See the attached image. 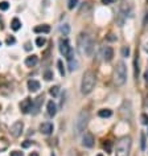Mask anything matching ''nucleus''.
I'll return each instance as SVG.
<instances>
[{
    "instance_id": "obj_1",
    "label": "nucleus",
    "mask_w": 148,
    "mask_h": 156,
    "mask_svg": "<svg viewBox=\"0 0 148 156\" xmlns=\"http://www.w3.org/2000/svg\"><path fill=\"white\" fill-rule=\"evenodd\" d=\"M94 50V41L86 33H81L78 36V52L82 56H87V57H91Z\"/></svg>"
},
{
    "instance_id": "obj_2",
    "label": "nucleus",
    "mask_w": 148,
    "mask_h": 156,
    "mask_svg": "<svg viewBox=\"0 0 148 156\" xmlns=\"http://www.w3.org/2000/svg\"><path fill=\"white\" fill-rule=\"evenodd\" d=\"M95 82H96V77L95 73L91 70H87L85 72L83 77H82V82H81V93L85 95L90 94L95 87Z\"/></svg>"
},
{
    "instance_id": "obj_3",
    "label": "nucleus",
    "mask_w": 148,
    "mask_h": 156,
    "mask_svg": "<svg viewBox=\"0 0 148 156\" xmlns=\"http://www.w3.org/2000/svg\"><path fill=\"white\" fill-rule=\"evenodd\" d=\"M127 81V67L123 61H119L114 70V83L116 86H123Z\"/></svg>"
},
{
    "instance_id": "obj_4",
    "label": "nucleus",
    "mask_w": 148,
    "mask_h": 156,
    "mask_svg": "<svg viewBox=\"0 0 148 156\" xmlns=\"http://www.w3.org/2000/svg\"><path fill=\"white\" fill-rule=\"evenodd\" d=\"M89 119H90V115H89V111H87V110H82V111L78 114L75 124H74V128H75L77 135L85 132V130H86V127H87V123H89Z\"/></svg>"
},
{
    "instance_id": "obj_5",
    "label": "nucleus",
    "mask_w": 148,
    "mask_h": 156,
    "mask_svg": "<svg viewBox=\"0 0 148 156\" xmlns=\"http://www.w3.org/2000/svg\"><path fill=\"white\" fill-rule=\"evenodd\" d=\"M130 149H131V138L124 136L119 139L118 144H116L115 156H130Z\"/></svg>"
},
{
    "instance_id": "obj_6",
    "label": "nucleus",
    "mask_w": 148,
    "mask_h": 156,
    "mask_svg": "<svg viewBox=\"0 0 148 156\" xmlns=\"http://www.w3.org/2000/svg\"><path fill=\"white\" fill-rule=\"evenodd\" d=\"M58 49H59V53H61L67 61L73 59V48L70 46V42L67 38L62 37L58 40Z\"/></svg>"
},
{
    "instance_id": "obj_7",
    "label": "nucleus",
    "mask_w": 148,
    "mask_h": 156,
    "mask_svg": "<svg viewBox=\"0 0 148 156\" xmlns=\"http://www.w3.org/2000/svg\"><path fill=\"white\" fill-rule=\"evenodd\" d=\"M22 130H24V123H22L21 120H17L11 126L9 132H11V135H12L13 138H19L20 135L22 134Z\"/></svg>"
},
{
    "instance_id": "obj_8",
    "label": "nucleus",
    "mask_w": 148,
    "mask_h": 156,
    "mask_svg": "<svg viewBox=\"0 0 148 156\" xmlns=\"http://www.w3.org/2000/svg\"><path fill=\"white\" fill-rule=\"evenodd\" d=\"M32 106H33V101L30 98H25L24 101H21L20 103V110L22 114H29L32 111Z\"/></svg>"
},
{
    "instance_id": "obj_9",
    "label": "nucleus",
    "mask_w": 148,
    "mask_h": 156,
    "mask_svg": "<svg viewBox=\"0 0 148 156\" xmlns=\"http://www.w3.org/2000/svg\"><path fill=\"white\" fill-rule=\"evenodd\" d=\"M94 141H95V139H94V135L91 132L86 131L83 135V138H82V146L86 147V148H91L94 146Z\"/></svg>"
},
{
    "instance_id": "obj_10",
    "label": "nucleus",
    "mask_w": 148,
    "mask_h": 156,
    "mask_svg": "<svg viewBox=\"0 0 148 156\" xmlns=\"http://www.w3.org/2000/svg\"><path fill=\"white\" fill-rule=\"evenodd\" d=\"M44 94H41V95H38L35 101H33V106H32V114L33 115H36V114H38L40 112V109H41V106H42V102H44Z\"/></svg>"
},
{
    "instance_id": "obj_11",
    "label": "nucleus",
    "mask_w": 148,
    "mask_h": 156,
    "mask_svg": "<svg viewBox=\"0 0 148 156\" xmlns=\"http://www.w3.org/2000/svg\"><path fill=\"white\" fill-rule=\"evenodd\" d=\"M102 57L106 62H110L114 57V49L111 46H104L102 49Z\"/></svg>"
},
{
    "instance_id": "obj_12",
    "label": "nucleus",
    "mask_w": 148,
    "mask_h": 156,
    "mask_svg": "<svg viewBox=\"0 0 148 156\" xmlns=\"http://www.w3.org/2000/svg\"><path fill=\"white\" fill-rule=\"evenodd\" d=\"M40 132L44 135H50L53 132V124L50 122H45V123L40 124Z\"/></svg>"
},
{
    "instance_id": "obj_13",
    "label": "nucleus",
    "mask_w": 148,
    "mask_h": 156,
    "mask_svg": "<svg viewBox=\"0 0 148 156\" xmlns=\"http://www.w3.org/2000/svg\"><path fill=\"white\" fill-rule=\"evenodd\" d=\"M46 114L49 118H53L57 114V106L53 101H49L46 104Z\"/></svg>"
},
{
    "instance_id": "obj_14",
    "label": "nucleus",
    "mask_w": 148,
    "mask_h": 156,
    "mask_svg": "<svg viewBox=\"0 0 148 156\" xmlns=\"http://www.w3.org/2000/svg\"><path fill=\"white\" fill-rule=\"evenodd\" d=\"M38 89H40V82L38 81H36V79H29V81H28V90H29V91L35 93Z\"/></svg>"
},
{
    "instance_id": "obj_15",
    "label": "nucleus",
    "mask_w": 148,
    "mask_h": 156,
    "mask_svg": "<svg viewBox=\"0 0 148 156\" xmlns=\"http://www.w3.org/2000/svg\"><path fill=\"white\" fill-rule=\"evenodd\" d=\"M37 62H38V57L35 54H32V56L25 58V65H27L28 67H33L35 65H37Z\"/></svg>"
},
{
    "instance_id": "obj_16",
    "label": "nucleus",
    "mask_w": 148,
    "mask_h": 156,
    "mask_svg": "<svg viewBox=\"0 0 148 156\" xmlns=\"http://www.w3.org/2000/svg\"><path fill=\"white\" fill-rule=\"evenodd\" d=\"M33 32L35 33H49L50 32V27L46 24L44 25H37V27L33 28Z\"/></svg>"
},
{
    "instance_id": "obj_17",
    "label": "nucleus",
    "mask_w": 148,
    "mask_h": 156,
    "mask_svg": "<svg viewBox=\"0 0 148 156\" xmlns=\"http://www.w3.org/2000/svg\"><path fill=\"white\" fill-rule=\"evenodd\" d=\"M98 115L101 118H110L111 115H112V111H111L110 109H102L98 111Z\"/></svg>"
},
{
    "instance_id": "obj_18",
    "label": "nucleus",
    "mask_w": 148,
    "mask_h": 156,
    "mask_svg": "<svg viewBox=\"0 0 148 156\" xmlns=\"http://www.w3.org/2000/svg\"><path fill=\"white\" fill-rule=\"evenodd\" d=\"M11 28H12L13 30H19L20 28H21V21H20L17 17L12 19V21H11Z\"/></svg>"
},
{
    "instance_id": "obj_19",
    "label": "nucleus",
    "mask_w": 148,
    "mask_h": 156,
    "mask_svg": "<svg viewBox=\"0 0 148 156\" xmlns=\"http://www.w3.org/2000/svg\"><path fill=\"white\" fill-rule=\"evenodd\" d=\"M8 147H9V141H8L5 138H0V152L5 151Z\"/></svg>"
},
{
    "instance_id": "obj_20",
    "label": "nucleus",
    "mask_w": 148,
    "mask_h": 156,
    "mask_svg": "<svg viewBox=\"0 0 148 156\" xmlns=\"http://www.w3.org/2000/svg\"><path fill=\"white\" fill-rule=\"evenodd\" d=\"M138 59H139V54H138V52H136V54H135V59H133V69H135V72H133V75H135V78H138L139 77V65H138Z\"/></svg>"
},
{
    "instance_id": "obj_21",
    "label": "nucleus",
    "mask_w": 148,
    "mask_h": 156,
    "mask_svg": "<svg viewBox=\"0 0 148 156\" xmlns=\"http://www.w3.org/2000/svg\"><path fill=\"white\" fill-rule=\"evenodd\" d=\"M59 32H61L64 36H67L70 32V27L67 24H62L61 27H59Z\"/></svg>"
},
{
    "instance_id": "obj_22",
    "label": "nucleus",
    "mask_w": 148,
    "mask_h": 156,
    "mask_svg": "<svg viewBox=\"0 0 148 156\" xmlns=\"http://www.w3.org/2000/svg\"><path fill=\"white\" fill-rule=\"evenodd\" d=\"M140 148L141 151L146 149V134L144 132H140Z\"/></svg>"
},
{
    "instance_id": "obj_23",
    "label": "nucleus",
    "mask_w": 148,
    "mask_h": 156,
    "mask_svg": "<svg viewBox=\"0 0 148 156\" xmlns=\"http://www.w3.org/2000/svg\"><path fill=\"white\" fill-rule=\"evenodd\" d=\"M57 66H58V72H59V74L64 77L65 75V67H64V64H62V61L61 59H58L57 61Z\"/></svg>"
},
{
    "instance_id": "obj_24",
    "label": "nucleus",
    "mask_w": 148,
    "mask_h": 156,
    "mask_svg": "<svg viewBox=\"0 0 148 156\" xmlns=\"http://www.w3.org/2000/svg\"><path fill=\"white\" fill-rule=\"evenodd\" d=\"M49 93H50L52 97H57L58 93H59V87L58 86H52V87H50V90H49Z\"/></svg>"
},
{
    "instance_id": "obj_25",
    "label": "nucleus",
    "mask_w": 148,
    "mask_h": 156,
    "mask_svg": "<svg viewBox=\"0 0 148 156\" xmlns=\"http://www.w3.org/2000/svg\"><path fill=\"white\" fill-rule=\"evenodd\" d=\"M45 44H46V38L41 37V36H40V37H37V40H36V45H37V46H44Z\"/></svg>"
},
{
    "instance_id": "obj_26",
    "label": "nucleus",
    "mask_w": 148,
    "mask_h": 156,
    "mask_svg": "<svg viewBox=\"0 0 148 156\" xmlns=\"http://www.w3.org/2000/svg\"><path fill=\"white\" fill-rule=\"evenodd\" d=\"M77 5H78V0H69L67 1V8L69 9H74Z\"/></svg>"
},
{
    "instance_id": "obj_27",
    "label": "nucleus",
    "mask_w": 148,
    "mask_h": 156,
    "mask_svg": "<svg viewBox=\"0 0 148 156\" xmlns=\"http://www.w3.org/2000/svg\"><path fill=\"white\" fill-rule=\"evenodd\" d=\"M103 148H104V151L107 152V154H111V141L110 140H106L103 143Z\"/></svg>"
},
{
    "instance_id": "obj_28",
    "label": "nucleus",
    "mask_w": 148,
    "mask_h": 156,
    "mask_svg": "<svg viewBox=\"0 0 148 156\" xmlns=\"http://www.w3.org/2000/svg\"><path fill=\"white\" fill-rule=\"evenodd\" d=\"M44 78L46 79V81L53 79V72H50V70H45L44 72Z\"/></svg>"
},
{
    "instance_id": "obj_29",
    "label": "nucleus",
    "mask_w": 148,
    "mask_h": 156,
    "mask_svg": "<svg viewBox=\"0 0 148 156\" xmlns=\"http://www.w3.org/2000/svg\"><path fill=\"white\" fill-rule=\"evenodd\" d=\"M122 56H123V57H128V56H130V48L128 46L122 48Z\"/></svg>"
},
{
    "instance_id": "obj_30",
    "label": "nucleus",
    "mask_w": 148,
    "mask_h": 156,
    "mask_svg": "<svg viewBox=\"0 0 148 156\" xmlns=\"http://www.w3.org/2000/svg\"><path fill=\"white\" fill-rule=\"evenodd\" d=\"M9 8V4L7 1H0V11H7Z\"/></svg>"
},
{
    "instance_id": "obj_31",
    "label": "nucleus",
    "mask_w": 148,
    "mask_h": 156,
    "mask_svg": "<svg viewBox=\"0 0 148 156\" xmlns=\"http://www.w3.org/2000/svg\"><path fill=\"white\" fill-rule=\"evenodd\" d=\"M140 119H141V123L146 124V126H148V115L147 114H141Z\"/></svg>"
},
{
    "instance_id": "obj_32",
    "label": "nucleus",
    "mask_w": 148,
    "mask_h": 156,
    "mask_svg": "<svg viewBox=\"0 0 148 156\" xmlns=\"http://www.w3.org/2000/svg\"><path fill=\"white\" fill-rule=\"evenodd\" d=\"M5 42H7V45H12V44H15V42H16V38L11 36V37L7 38V41H5Z\"/></svg>"
},
{
    "instance_id": "obj_33",
    "label": "nucleus",
    "mask_w": 148,
    "mask_h": 156,
    "mask_svg": "<svg viewBox=\"0 0 148 156\" xmlns=\"http://www.w3.org/2000/svg\"><path fill=\"white\" fill-rule=\"evenodd\" d=\"M30 144H32V141L30 140H25L21 146H22V148H28V147H30Z\"/></svg>"
},
{
    "instance_id": "obj_34",
    "label": "nucleus",
    "mask_w": 148,
    "mask_h": 156,
    "mask_svg": "<svg viewBox=\"0 0 148 156\" xmlns=\"http://www.w3.org/2000/svg\"><path fill=\"white\" fill-rule=\"evenodd\" d=\"M116 0H102V4H104V5H109V4H114Z\"/></svg>"
},
{
    "instance_id": "obj_35",
    "label": "nucleus",
    "mask_w": 148,
    "mask_h": 156,
    "mask_svg": "<svg viewBox=\"0 0 148 156\" xmlns=\"http://www.w3.org/2000/svg\"><path fill=\"white\" fill-rule=\"evenodd\" d=\"M11 156H24V154L20 151H12L11 152Z\"/></svg>"
},
{
    "instance_id": "obj_36",
    "label": "nucleus",
    "mask_w": 148,
    "mask_h": 156,
    "mask_svg": "<svg viewBox=\"0 0 148 156\" xmlns=\"http://www.w3.org/2000/svg\"><path fill=\"white\" fill-rule=\"evenodd\" d=\"M106 38L109 40V41H116V37H115V36H114V35H109Z\"/></svg>"
},
{
    "instance_id": "obj_37",
    "label": "nucleus",
    "mask_w": 148,
    "mask_h": 156,
    "mask_svg": "<svg viewBox=\"0 0 148 156\" xmlns=\"http://www.w3.org/2000/svg\"><path fill=\"white\" fill-rule=\"evenodd\" d=\"M143 25H144V27H148V12L146 13V17H144V21H143Z\"/></svg>"
},
{
    "instance_id": "obj_38",
    "label": "nucleus",
    "mask_w": 148,
    "mask_h": 156,
    "mask_svg": "<svg viewBox=\"0 0 148 156\" xmlns=\"http://www.w3.org/2000/svg\"><path fill=\"white\" fill-rule=\"evenodd\" d=\"M144 79H146V82H148V70H146V72H144Z\"/></svg>"
},
{
    "instance_id": "obj_39",
    "label": "nucleus",
    "mask_w": 148,
    "mask_h": 156,
    "mask_svg": "<svg viewBox=\"0 0 148 156\" xmlns=\"http://www.w3.org/2000/svg\"><path fill=\"white\" fill-rule=\"evenodd\" d=\"M25 50H30V42H27V44H25Z\"/></svg>"
},
{
    "instance_id": "obj_40",
    "label": "nucleus",
    "mask_w": 148,
    "mask_h": 156,
    "mask_svg": "<svg viewBox=\"0 0 148 156\" xmlns=\"http://www.w3.org/2000/svg\"><path fill=\"white\" fill-rule=\"evenodd\" d=\"M29 156H38V154H37V152H32Z\"/></svg>"
},
{
    "instance_id": "obj_41",
    "label": "nucleus",
    "mask_w": 148,
    "mask_h": 156,
    "mask_svg": "<svg viewBox=\"0 0 148 156\" xmlns=\"http://www.w3.org/2000/svg\"><path fill=\"white\" fill-rule=\"evenodd\" d=\"M144 49H146V52L148 53V42H147V44H146V46H144Z\"/></svg>"
},
{
    "instance_id": "obj_42",
    "label": "nucleus",
    "mask_w": 148,
    "mask_h": 156,
    "mask_svg": "<svg viewBox=\"0 0 148 156\" xmlns=\"http://www.w3.org/2000/svg\"><path fill=\"white\" fill-rule=\"evenodd\" d=\"M96 156H103V155H102V154H98V155H96Z\"/></svg>"
},
{
    "instance_id": "obj_43",
    "label": "nucleus",
    "mask_w": 148,
    "mask_h": 156,
    "mask_svg": "<svg viewBox=\"0 0 148 156\" xmlns=\"http://www.w3.org/2000/svg\"><path fill=\"white\" fill-rule=\"evenodd\" d=\"M50 156H56V155H54V154H52V155H50Z\"/></svg>"
},
{
    "instance_id": "obj_44",
    "label": "nucleus",
    "mask_w": 148,
    "mask_h": 156,
    "mask_svg": "<svg viewBox=\"0 0 148 156\" xmlns=\"http://www.w3.org/2000/svg\"><path fill=\"white\" fill-rule=\"evenodd\" d=\"M0 45H1V42H0Z\"/></svg>"
}]
</instances>
